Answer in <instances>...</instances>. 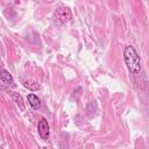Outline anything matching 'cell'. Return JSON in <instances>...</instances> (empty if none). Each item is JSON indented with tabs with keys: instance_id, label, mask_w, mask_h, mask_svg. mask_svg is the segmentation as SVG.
<instances>
[{
	"instance_id": "3",
	"label": "cell",
	"mask_w": 149,
	"mask_h": 149,
	"mask_svg": "<svg viewBox=\"0 0 149 149\" xmlns=\"http://www.w3.org/2000/svg\"><path fill=\"white\" fill-rule=\"evenodd\" d=\"M37 129H38V134L41 136L42 140H48L49 139V123L47 121V119L42 118L40 121H38V125H37Z\"/></svg>"
},
{
	"instance_id": "4",
	"label": "cell",
	"mask_w": 149,
	"mask_h": 149,
	"mask_svg": "<svg viewBox=\"0 0 149 149\" xmlns=\"http://www.w3.org/2000/svg\"><path fill=\"white\" fill-rule=\"evenodd\" d=\"M27 100H28L29 105L31 106V108H34V109H36V111L41 108L42 102H41V99H40L36 94H34V93H29V94L27 95Z\"/></svg>"
},
{
	"instance_id": "6",
	"label": "cell",
	"mask_w": 149,
	"mask_h": 149,
	"mask_svg": "<svg viewBox=\"0 0 149 149\" xmlns=\"http://www.w3.org/2000/svg\"><path fill=\"white\" fill-rule=\"evenodd\" d=\"M22 84H23V86L26 88L31 90V91H37L40 88V84L36 80H34V79H26Z\"/></svg>"
},
{
	"instance_id": "2",
	"label": "cell",
	"mask_w": 149,
	"mask_h": 149,
	"mask_svg": "<svg viewBox=\"0 0 149 149\" xmlns=\"http://www.w3.org/2000/svg\"><path fill=\"white\" fill-rule=\"evenodd\" d=\"M72 17V14H71V9L66 6H62L59 7L56 13H55V20L61 23V24H65L68 23Z\"/></svg>"
},
{
	"instance_id": "5",
	"label": "cell",
	"mask_w": 149,
	"mask_h": 149,
	"mask_svg": "<svg viewBox=\"0 0 149 149\" xmlns=\"http://www.w3.org/2000/svg\"><path fill=\"white\" fill-rule=\"evenodd\" d=\"M1 81L6 85H14L13 76L6 69H1Z\"/></svg>"
},
{
	"instance_id": "7",
	"label": "cell",
	"mask_w": 149,
	"mask_h": 149,
	"mask_svg": "<svg viewBox=\"0 0 149 149\" xmlns=\"http://www.w3.org/2000/svg\"><path fill=\"white\" fill-rule=\"evenodd\" d=\"M12 97H13V99H14L15 104L17 105V107H19L21 111H24V104H23V100H22L21 95H20V94H17V93L12 92Z\"/></svg>"
},
{
	"instance_id": "1",
	"label": "cell",
	"mask_w": 149,
	"mask_h": 149,
	"mask_svg": "<svg viewBox=\"0 0 149 149\" xmlns=\"http://www.w3.org/2000/svg\"><path fill=\"white\" fill-rule=\"evenodd\" d=\"M123 62L127 70L132 74H140L142 71L141 58L139 52L133 45H126L123 49Z\"/></svg>"
}]
</instances>
